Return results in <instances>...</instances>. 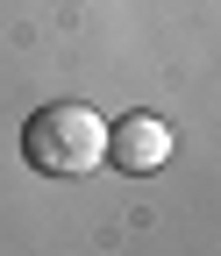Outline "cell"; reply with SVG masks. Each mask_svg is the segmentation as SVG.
Listing matches in <instances>:
<instances>
[{
    "label": "cell",
    "instance_id": "obj_1",
    "mask_svg": "<svg viewBox=\"0 0 221 256\" xmlns=\"http://www.w3.org/2000/svg\"><path fill=\"white\" fill-rule=\"evenodd\" d=\"M22 156L43 178H86L107 164V114H93L86 100H50L22 121Z\"/></svg>",
    "mask_w": 221,
    "mask_h": 256
},
{
    "label": "cell",
    "instance_id": "obj_2",
    "mask_svg": "<svg viewBox=\"0 0 221 256\" xmlns=\"http://www.w3.org/2000/svg\"><path fill=\"white\" fill-rule=\"evenodd\" d=\"M171 150H178V136H171V121H157V114H121V121H107V164L129 171V178L164 171Z\"/></svg>",
    "mask_w": 221,
    "mask_h": 256
}]
</instances>
